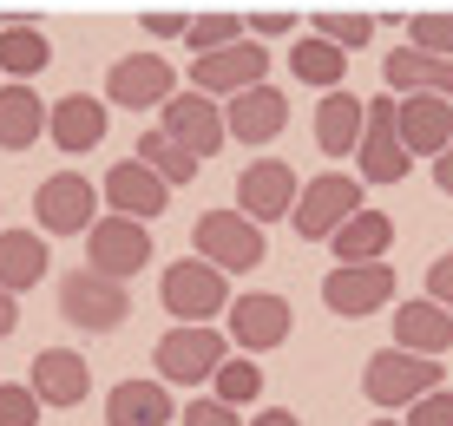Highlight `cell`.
Listing matches in <instances>:
<instances>
[{
	"instance_id": "f35d334b",
	"label": "cell",
	"mask_w": 453,
	"mask_h": 426,
	"mask_svg": "<svg viewBox=\"0 0 453 426\" xmlns=\"http://www.w3.org/2000/svg\"><path fill=\"white\" fill-rule=\"evenodd\" d=\"M145 34L151 40H184V13H145Z\"/></svg>"
},
{
	"instance_id": "7bdbcfd3",
	"label": "cell",
	"mask_w": 453,
	"mask_h": 426,
	"mask_svg": "<svg viewBox=\"0 0 453 426\" xmlns=\"http://www.w3.org/2000/svg\"><path fill=\"white\" fill-rule=\"evenodd\" d=\"M243 426H303V420H296V407H257V420Z\"/></svg>"
},
{
	"instance_id": "d4e9b609",
	"label": "cell",
	"mask_w": 453,
	"mask_h": 426,
	"mask_svg": "<svg viewBox=\"0 0 453 426\" xmlns=\"http://www.w3.org/2000/svg\"><path fill=\"white\" fill-rule=\"evenodd\" d=\"M53 236L40 230H0V289H34V282H46V262H53Z\"/></svg>"
},
{
	"instance_id": "e575fe53",
	"label": "cell",
	"mask_w": 453,
	"mask_h": 426,
	"mask_svg": "<svg viewBox=\"0 0 453 426\" xmlns=\"http://www.w3.org/2000/svg\"><path fill=\"white\" fill-rule=\"evenodd\" d=\"M401 414H408L401 426H453V387H447V381H441V387H427L420 400L401 407Z\"/></svg>"
},
{
	"instance_id": "52a82bcc",
	"label": "cell",
	"mask_w": 453,
	"mask_h": 426,
	"mask_svg": "<svg viewBox=\"0 0 453 426\" xmlns=\"http://www.w3.org/2000/svg\"><path fill=\"white\" fill-rule=\"evenodd\" d=\"M355 164H362V184H401L414 157L401 151V132H395V92L381 99H362V138H355Z\"/></svg>"
},
{
	"instance_id": "2e32d148",
	"label": "cell",
	"mask_w": 453,
	"mask_h": 426,
	"mask_svg": "<svg viewBox=\"0 0 453 426\" xmlns=\"http://www.w3.org/2000/svg\"><path fill=\"white\" fill-rule=\"evenodd\" d=\"M296 171L283 164V157H257V164H243L237 171V203H230V210H243L250 224H283L289 217V203H296Z\"/></svg>"
},
{
	"instance_id": "603a6c76",
	"label": "cell",
	"mask_w": 453,
	"mask_h": 426,
	"mask_svg": "<svg viewBox=\"0 0 453 426\" xmlns=\"http://www.w3.org/2000/svg\"><path fill=\"white\" fill-rule=\"evenodd\" d=\"M329 249H335V262H374V256H388V249H395V217L362 203L355 217H342V224H335Z\"/></svg>"
},
{
	"instance_id": "4316f807",
	"label": "cell",
	"mask_w": 453,
	"mask_h": 426,
	"mask_svg": "<svg viewBox=\"0 0 453 426\" xmlns=\"http://www.w3.org/2000/svg\"><path fill=\"white\" fill-rule=\"evenodd\" d=\"M355 138H362V99L342 92V86L322 92V105H316V151L322 157H349Z\"/></svg>"
},
{
	"instance_id": "3957f363",
	"label": "cell",
	"mask_w": 453,
	"mask_h": 426,
	"mask_svg": "<svg viewBox=\"0 0 453 426\" xmlns=\"http://www.w3.org/2000/svg\"><path fill=\"white\" fill-rule=\"evenodd\" d=\"M191 256L217 262L224 276H243L270 256V243H263V224H250L243 210H204L191 224Z\"/></svg>"
},
{
	"instance_id": "ffe728a7",
	"label": "cell",
	"mask_w": 453,
	"mask_h": 426,
	"mask_svg": "<svg viewBox=\"0 0 453 426\" xmlns=\"http://www.w3.org/2000/svg\"><path fill=\"white\" fill-rule=\"evenodd\" d=\"M27 387H34L40 407H80L86 393H92V368H86L80 348H40Z\"/></svg>"
},
{
	"instance_id": "83f0119b",
	"label": "cell",
	"mask_w": 453,
	"mask_h": 426,
	"mask_svg": "<svg viewBox=\"0 0 453 426\" xmlns=\"http://www.w3.org/2000/svg\"><path fill=\"white\" fill-rule=\"evenodd\" d=\"M289 72L303 79V86H316V92H335L342 79H349V53H342L335 40H322V34H296Z\"/></svg>"
},
{
	"instance_id": "d6a6232c",
	"label": "cell",
	"mask_w": 453,
	"mask_h": 426,
	"mask_svg": "<svg viewBox=\"0 0 453 426\" xmlns=\"http://www.w3.org/2000/svg\"><path fill=\"white\" fill-rule=\"evenodd\" d=\"M224 40H243V20H237V13H204V20H184V46H191V53H211V46H224Z\"/></svg>"
},
{
	"instance_id": "d590c367",
	"label": "cell",
	"mask_w": 453,
	"mask_h": 426,
	"mask_svg": "<svg viewBox=\"0 0 453 426\" xmlns=\"http://www.w3.org/2000/svg\"><path fill=\"white\" fill-rule=\"evenodd\" d=\"M0 426H40V400H34V387L0 381Z\"/></svg>"
},
{
	"instance_id": "4dcf8cb0",
	"label": "cell",
	"mask_w": 453,
	"mask_h": 426,
	"mask_svg": "<svg viewBox=\"0 0 453 426\" xmlns=\"http://www.w3.org/2000/svg\"><path fill=\"white\" fill-rule=\"evenodd\" d=\"M211 393L224 407H250V400H263V368H257V354H224L211 368Z\"/></svg>"
},
{
	"instance_id": "6da1fadb",
	"label": "cell",
	"mask_w": 453,
	"mask_h": 426,
	"mask_svg": "<svg viewBox=\"0 0 453 426\" xmlns=\"http://www.w3.org/2000/svg\"><path fill=\"white\" fill-rule=\"evenodd\" d=\"M441 381H447L441 354L381 348V354H368V368H362V400H368V407H381V414H401L408 400H420V393L441 387Z\"/></svg>"
},
{
	"instance_id": "836d02e7",
	"label": "cell",
	"mask_w": 453,
	"mask_h": 426,
	"mask_svg": "<svg viewBox=\"0 0 453 426\" xmlns=\"http://www.w3.org/2000/svg\"><path fill=\"white\" fill-rule=\"evenodd\" d=\"M408 46L453 59V13H414V20H408Z\"/></svg>"
},
{
	"instance_id": "f546056e",
	"label": "cell",
	"mask_w": 453,
	"mask_h": 426,
	"mask_svg": "<svg viewBox=\"0 0 453 426\" xmlns=\"http://www.w3.org/2000/svg\"><path fill=\"white\" fill-rule=\"evenodd\" d=\"M132 157H138V164H145V171H158V178L171 184V191H184V184H191V178H197V171H204V164H197V157H191V151H184V145H178V138H165V132H158V125H151V132H145V138H138V151H132Z\"/></svg>"
},
{
	"instance_id": "5b68a950",
	"label": "cell",
	"mask_w": 453,
	"mask_h": 426,
	"mask_svg": "<svg viewBox=\"0 0 453 426\" xmlns=\"http://www.w3.org/2000/svg\"><path fill=\"white\" fill-rule=\"evenodd\" d=\"M362 210V178H349V171H322V178L296 184V203H289V224L303 243H329L342 217Z\"/></svg>"
},
{
	"instance_id": "8992f818",
	"label": "cell",
	"mask_w": 453,
	"mask_h": 426,
	"mask_svg": "<svg viewBox=\"0 0 453 426\" xmlns=\"http://www.w3.org/2000/svg\"><path fill=\"white\" fill-rule=\"evenodd\" d=\"M86 270H99V276H138V270H151V224H138V217H92L86 224Z\"/></svg>"
},
{
	"instance_id": "5bb4252c",
	"label": "cell",
	"mask_w": 453,
	"mask_h": 426,
	"mask_svg": "<svg viewBox=\"0 0 453 426\" xmlns=\"http://www.w3.org/2000/svg\"><path fill=\"white\" fill-rule=\"evenodd\" d=\"M178 92V72H171L165 53H125L105 72V105H125V112H151Z\"/></svg>"
},
{
	"instance_id": "8fae6325",
	"label": "cell",
	"mask_w": 453,
	"mask_h": 426,
	"mask_svg": "<svg viewBox=\"0 0 453 426\" xmlns=\"http://www.w3.org/2000/svg\"><path fill=\"white\" fill-rule=\"evenodd\" d=\"M158 132L165 138H178L184 151L204 164V157L224 151V105L211 99V92H197V86H184V92H171V99L158 105Z\"/></svg>"
},
{
	"instance_id": "9c48e42d",
	"label": "cell",
	"mask_w": 453,
	"mask_h": 426,
	"mask_svg": "<svg viewBox=\"0 0 453 426\" xmlns=\"http://www.w3.org/2000/svg\"><path fill=\"white\" fill-rule=\"evenodd\" d=\"M99 217V191L80 171H53L34 184V230L40 236H86V224Z\"/></svg>"
},
{
	"instance_id": "d6986e66",
	"label": "cell",
	"mask_w": 453,
	"mask_h": 426,
	"mask_svg": "<svg viewBox=\"0 0 453 426\" xmlns=\"http://www.w3.org/2000/svg\"><path fill=\"white\" fill-rule=\"evenodd\" d=\"M105 203H112L119 217H138V224H158L165 203H171V184L158 171H145L138 157H119V164H105Z\"/></svg>"
},
{
	"instance_id": "7a4b0ae2",
	"label": "cell",
	"mask_w": 453,
	"mask_h": 426,
	"mask_svg": "<svg viewBox=\"0 0 453 426\" xmlns=\"http://www.w3.org/2000/svg\"><path fill=\"white\" fill-rule=\"evenodd\" d=\"M230 354V335L217 322H178L158 335V348H151V368H158L165 387H204L211 368Z\"/></svg>"
},
{
	"instance_id": "30bf717a",
	"label": "cell",
	"mask_w": 453,
	"mask_h": 426,
	"mask_svg": "<svg viewBox=\"0 0 453 426\" xmlns=\"http://www.w3.org/2000/svg\"><path fill=\"white\" fill-rule=\"evenodd\" d=\"M289 328H296V315H289L283 295H270V289H250V295H237V302H224V335H230V348H237V354L283 348Z\"/></svg>"
},
{
	"instance_id": "484cf974",
	"label": "cell",
	"mask_w": 453,
	"mask_h": 426,
	"mask_svg": "<svg viewBox=\"0 0 453 426\" xmlns=\"http://www.w3.org/2000/svg\"><path fill=\"white\" fill-rule=\"evenodd\" d=\"M40 132H46V105H40V92L27 86V79L0 86V151H27V145H40Z\"/></svg>"
},
{
	"instance_id": "b9f144b4",
	"label": "cell",
	"mask_w": 453,
	"mask_h": 426,
	"mask_svg": "<svg viewBox=\"0 0 453 426\" xmlns=\"http://www.w3.org/2000/svg\"><path fill=\"white\" fill-rule=\"evenodd\" d=\"M13 328H20V295H13V289H0V341H7Z\"/></svg>"
},
{
	"instance_id": "f1b7e54d",
	"label": "cell",
	"mask_w": 453,
	"mask_h": 426,
	"mask_svg": "<svg viewBox=\"0 0 453 426\" xmlns=\"http://www.w3.org/2000/svg\"><path fill=\"white\" fill-rule=\"evenodd\" d=\"M46 66H53V40H46L40 27H27V20L0 27V72L7 79H34Z\"/></svg>"
},
{
	"instance_id": "9a60e30c",
	"label": "cell",
	"mask_w": 453,
	"mask_h": 426,
	"mask_svg": "<svg viewBox=\"0 0 453 426\" xmlns=\"http://www.w3.org/2000/svg\"><path fill=\"white\" fill-rule=\"evenodd\" d=\"M283 125H289V99L270 86V79H257V86H243V92H230L224 99V138H237V145H270V138H283Z\"/></svg>"
},
{
	"instance_id": "4fadbf2b",
	"label": "cell",
	"mask_w": 453,
	"mask_h": 426,
	"mask_svg": "<svg viewBox=\"0 0 453 426\" xmlns=\"http://www.w3.org/2000/svg\"><path fill=\"white\" fill-rule=\"evenodd\" d=\"M257 79H270V46L263 40H224L211 53H191V86L211 92V99H230Z\"/></svg>"
},
{
	"instance_id": "ac0fdd59",
	"label": "cell",
	"mask_w": 453,
	"mask_h": 426,
	"mask_svg": "<svg viewBox=\"0 0 453 426\" xmlns=\"http://www.w3.org/2000/svg\"><path fill=\"white\" fill-rule=\"evenodd\" d=\"M395 132H401V151L408 157H434L453 138V99H441V92H401Z\"/></svg>"
},
{
	"instance_id": "44dd1931",
	"label": "cell",
	"mask_w": 453,
	"mask_h": 426,
	"mask_svg": "<svg viewBox=\"0 0 453 426\" xmlns=\"http://www.w3.org/2000/svg\"><path fill=\"white\" fill-rule=\"evenodd\" d=\"M381 79L388 92H441V99H453V59L447 53H420V46H401V53L381 59Z\"/></svg>"
},
{
	"instance_id": "7402d4cb",
	"label": "cell",
	"mask_w": 453,
	"mask_h": 426,
	"mask_svg": "<svg viewBox=\"0 0 453 426\" xmlns=\"http://www.w3.org/2000/svg\"><path fill=\"white\" fill-rule=\"evenodd\" d=\"M178 407H171L165 381H119L105 393V426H171Z\"/></svg>"
},
{
	"instance_id": "ab89813d",
	"label": "cell",
	"mask_w": 453,
	"mask_h": 426,
	"mask_svg": "<svg viewBox=\"0 0 453 426\" xmlns=\"http://www.w3.org/2000/svg\"><path fill=\"white\" fill-rule=\"evenodd\" d=\"M434 184H441V197H453V138L434 151Z\"/></svg>"
},
{
	"instance_id": "cb8c5ba5",
	"label": "cell",
	"mask_w": 453,
	"mask_h": 426,
	"mask_svg": "<svg viewBox=\"0 0 453 426\" xmlns=\"http://www.w3.org/2000/svg\"><path fill=\"white\" fill-rule=\"evenodd\" d=\"M395 348H414V354H447L453 348V315L420 295V302H401L395 308Z\"/></svg>"
},
{
	"instance_id": "74e56055",
	"label": "cell",
	"mask_w": 453,
	"mask_h": 426,
	"mask_svg": "<svg viewBox=\"0 0 453 426\" xmlns=\"http://www.w3.org/2000/svg\"><path fill=\"white\" fill-rule=\"evenodd\" d=\"M427 295H434V302H441V308L453 315V249H447L441 262H427Z\"/></svg>"
},
{
	"instance_id": "277c9868",
	"label": "cell",
	"mask_w": 453,
	"mask_h": 426,
	"mask_svg": "<svg viewBox=\"0 0 453 426\" xmlns=\"http://www.w3.org/2000/svg\"><path fill=\"white\" fill-rule=\"evenodd\" d=\"M59 315L80 335H112V328H125V315H132V295H125V282L99 276V270H66L59 276Z\"/></svg>"
},
{
	"instance_id": "e0dca14e",
	"label": "cell",
	"mask_w": 453,
	"mask_h": 426,
	"mask_svg": "<svg viewBox=\"0 0 453 426\" xmlns=\"http://www.w3.org/2000/svg\"><path fill=\"white\" fill-rule=\"evenodd\" d=\"M105 132H112V105H99L92 92H66L59 105H46V138H53L66 157L99 151Z\"/></svg>"
},
{
	"instance_id": "60d3db41",
	"label": "cell",
	"mask_w": 453,
	"mask_h": 426,
	"mask_svg": "<svg viewBox=\"0 0 453 426\" xmlns=\"http://www.w3.org/2000/svg\"><path fill=\"white\" fill-rule=\"evenodd\" d=\"M289 34H296L289 13H263V20H257V40H289Z\"/></svg>"
},
{
	"instance_id": "7c38bea8",
	"label": "cell",
	"mask_w": 453,
	"mask_h": 426,
	"mask_svg": "<svg viewBox=\"0 0 453 426\" xmlns=\"http://www.w3.org/2000/svg\"><path fill=\"white\" fill-rule=\"evenodd\" d=\"M322 302H329V315H342V322L381 315L395 302V270H388L381 256L374 262H335V270L322 276Z\"/></svg>"
},
{
	"instance_id": "ba28073f",
	"label": "cell",
	"mask_w": 453,
	"mask_h": 426,
	"mask_svg": "<svg viewBox=\"0 0 453 426\" xmlns=\"http://www.w3.org/2000/svg\"><path fill=\"white\" fill-rule=\"evenodd\" d=\"M158 295H165V315H178V322H211L230 302V276L204 256H184V262H165Z\"/></svg>"
},
{
	"instance_id": "1f68e13d",
	"label": "cell",
	"mask_w": 453,
	"mask_h": 426,
	"mask_svg": "<svg viewBox=\"0 0 453 426\" xmlns=\"http://www.w3.org/2000/svg\"><path fill=\"white\" fill-rule=\"evenodd\" d=\"M309 34L335 40L342 53H362V46L374 40V20H368V13H316V20H309Z\"/></svg>"
},
{
	"instance_id": "8d00e7d4",
	"label": "cell",
	"mask_w": 453,
	"mask_h": 426,
	"mask_svg": "<svg viewBox=\"0 0 453 426\" xmlns=\"http://www.w3.org/2000/svg\"><path fill=\"white\" fill-rule=\"evenodd\" d=\"M178 420H184V426H243V420H237V407H224V400H217V393H211V400H204V393H197V400L184 407Z\"/></svg>"
},
{
	"instance_id": "ee69618b",
	"label": "cell",
	"mask_w": 453,
	"mask_h": 426,
	"mask_svg": "<svg viewBox=\"0 0 453 426\" xmlns=\"http://www.w3.org/2000/svg\"><path fill=\"white\" fill-rule=\"evenodd\" d=\"M368 426H401V420H368Z\"/></svg>"
}]
</instances>
